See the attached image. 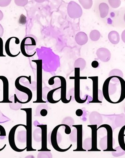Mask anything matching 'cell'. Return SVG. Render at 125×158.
<instances>
[{
    "mask_svg": "<svg viewBox=\"0 0 125 158\" xmlns=\"http://www.w3.org/2000/svg\"><path fill=\"white\" fill-rule=\"evenodd\" d=\"M102 94L110 103L121 102L125 98V80L119 77H108L103 85Z\"/></svg>",
    "mask_w": 125,
    "mask_h": 158,
    "instance_id": "1",
    "label": "cell"
},
{
    "mask_svg": "<svg viewBox=\"0 0 125 158\" xmlns=\"http://www.w3.org/2000/svg\"><path fill=\"white\" fill-rule=\"evenodd\" d=\"M37 65V101L35 102H45L42 99V60H32Z\"/></svg>",
    "mask_w": 125,
    "mask_h": 158,
    "instance_id": "2",
    "label": "cell"
},
{
    "mask_svg": "<svg viewBox=\"0 0 125 158\" xmlns=\"http://www.w3.org/2000/svg\"><path fill=\"white\" fill-rule=\"evenodd\" d=\"M67 12L69 16L72 19H77L82 15V10L81 7L77 3L70 1L67 6Z\"/></svg>",
    "mask_w": 125,
    "mask_h": 158,
    "instance_id": "3",
    "label": "cell"
},
{
    "mask_svg": "<svg viewBox=\"0 0 125 158\" xmlns=\"http://www.w3.org/2000/svg\"><path fill=\"white\" fill-rule=\"evenodd\" d=\"M61 126V125H60L55 127L54 129L49 135V140H50L51 145L58 151H63V150L61 149L58 147V144H60L62 140L61 134L58 131L59 127Z\"/></svg>",
    "mask_w": 125,
    "mask_h": 158,
    "instance_id": "4",
    "label": "cell"
},
{
    "mask_svg": "<svg viewBox=\"0 0 125 158\" xmlns=\"http://www.w3.org/2000/svg\"><path fill=\"white\" fill-rule=\"evenodd\" d=\"M25 110L27 113V126H26V130L27 135V148H28L29 150L31 148V109H22Z\"/></svg>",
    "mask_w": 125,
    "mask_h": 158,
    "instance_id": "5",
    "label": "cell"
},
{
    "mask_svg": "<svg viewBox=\"0 0 125 158\" xmlns=\"http://www.w3.org/2000/svg\"><path fill=\"white\" fill-rule=\"evenodd\" d=\"M80 70L79 68H75V98L76 101L79 103H83L86 101V99L82 100L80 98Z\"/></svg>",
    "mask_w": 125,
    "mask_h": 158,
    "instance_id": "6",
    "label": "cell"
},
{
    "mask_svg": "<svg viewBox=\"0 0 125 158\" xmlns=\"http://www.w3.org/2000/svg\"><path fill=\"white\" fill-rule=\"evenodd\" d=\"M55 78H59L61 82V100L64 103H68L70 101V100H67L66 98V81L65 79V77L62 76H56L53 77H51L49 81H48V84L50 85H53L54 83V79Z\"/></svg>",
    "mask_w": 125,
    "mask_h": 158,
    "instance_id": "7",
    "label": "cell"
},
{
    "mask_svg": "<svg viewBox=\"0 0 125 158\" xmlns=\"http://www.w3.org/2000/svg\"><path fill=\"white\" fill-rule=\"evenodd\" d=\"M30 77H28L22 76H20L18 77V78L16 79L15 81V86L16 88L18 90H19V91H21V92L27 94L28 98L27 101H26V103L29 102L31 100L32 96V92H31V90L30 89L24 86L21 85L20 83H19V80H20V79H21V78H27V79L29 81L30 83H31V78H30Z\"/></svg>",
    "mask_w": 125,
    "mask_h": 158,
    "instance_id": "8",
    "label": "cell"
},
{
    "mask_svg": "<svg viewBox=\"0 0 125 158\" xmlns=\"http://www.w3.org/2000/svg\"><path fill=\"white\" fill-rule=\"evenodd\" d=\"M89 78L93 81V102H101V91L98 89V77H90Z\"/></svg>",
    "mask_w": 125,
    "mask_h": 158,
    "instance_id": "9",
    "label": "cell"
},
{
    "mask_svg": "<svg viewBox=\"0 0 125 158\" xmlns=\"http://www.w3.org/2000/svg\"><path fill=\"white\" fill-rule=\"evenodd\" d=\"M96 54L98 59L103 62H107L111 59V52L106 48H102L98 49L96 51Z\"/></svg>",
    "mask_w": 125,
    "mask_h": 158,
    "instance_id": "10",
    "label": "cell"
},
{
    "mask_svg": "<svg viewBox=\"0 0 125 158\" xmlns=\"http://www.w3.org/2000/svg\"><path fill=\"white\" fill-rule=\"evenodd\" d=\"M0 79L2 81L3 87V100L1 102H12L9 99V82L6 77L0 76Z\"/></svg>",
    "mask_w": 125,
    "mask_h": 158,
    "instance_id": "11",
    "label": "cell"
},
{
    "mask_svg": "<svg viewBox=\"0 0 125 158\" xmlns=\"http://www.w3.org/2000/svg\"><path fill=\"white\" fill-rule=\"evenodd\" d=\"M89 119L91 125H99L102 123V117L97 111L92 112L89 115Z\"/></svg>",
    "mask_w": 125,
    "mask_h": 158,
    "instance_id": "12",
    "label": "cell"
},
{
    "mask_svg": "<svg viewBox=\"0 0 125 158\" xmlns=\"http://www.w3.org/2000/svg\"><path fill=\"white\" fill-rule=\"evenodd\" d=\"M125 125V114L124 113L115 115L113 121V129Z\"/></svg>",
    "mask_w": 125,
    "mask_h": 158,
    "instance_id": "13",
    "label": "cell"
},
{
    "mask_svg": "<svg viewBox=\"0 0 125 158\" xmlns=\"http://www.w3.org/2000/svg\"><path fill=\"white\" fill-rule=\"evenodd\" d=\"M75 41L79 46L85 45L88 41V35L84 32H78L77 33L75 36Z\"/></svg>",
    "mask_w": 125,
    "mask_h": 158,
    "instance_id": "14",
    "label": "cell"
},
{
    "mask_svg": "<svg viewBox=\"0 0 125 158\" xmlns=\"http://www.w3.org/2000/svg\"><path fill=\"white\" fill-rule=\"evenodd\" d=\"M108 38L109 41L114 45L118 44L120 40L119 34L115 31H112L109 32L108 35Z\"/></svg>",
    "mask_w": 125,
    "mask_h": 158,
    "instance_id": "15",
    "label": "cell"
},
{
    "mask_svg": "<svg viewBox=\"0 0 125 158\" xmlns=\"http://www.w3.org/2000/svg\"><path fill=\"white\" fill-rule=\"evenodd\" d=\"M109 6L105 2L100 3L99 6L100 16L102 18H105L107 16L109 12Z\"/></svg>",
    "mask_w": 125,
    "mask_h": 158,
    "instance_id": "16",
    "label": "cell"
},
{
    "mask_svg": "<svg viewBox=\"0 0 125 158\" xmlns=\"http://www.w3.org/2000/svg\"><path fill=\"white\" fill-rule=\"evenodd\" d=\"M19 126V125L15 126L12 128L11 131H10V133H9V141L10 146H11L12 148L14 149L15 151H18V150L17 148L16 147L15 143V135L16 129H17Z\"/></svg>",
    "mask_w": 125,
    "mask_h": 158,
    "instance_id": "17",
    "label": "cell"
},
{
    "mask_svg": "<svg viewBox=\"0 0 125 158\" xmlns=\"http://www.w3.org/2000/svg\"><path fill=\"white\" fill-rule=\"evenodd\" d=\"M40 127L36 128L34 130L33 133V137L34 140L36 142H40L42 141L43 136V130L41 127L39 126Z\"/></svg>",
    "mask_w": 125,
    "mask_h": 158,
    "instance_id": "18",
    "label": "cell"
},
{
    "mask_svg": "<svg viewBox=\"0 0 125 158\" xmlns=\"http://www.w3.org/2000/svg\"><path fill=\"white\" fill-rule=\"evenodd\" d=\"M86 66V61L82 58H78L74 63V66L75 68H79L80 71L84 70Z\"/></svg>",
    "mask_w": 125,
    "mask_h": 158,
    "instance_id": "19",
    "label": "cell"
},
{
    "mask_svg": "<svg viewBox=\"0 0 125 158\" xmlns=\"http://www.w3.org/2000/svg\"><path fill=\"white\" fill-rule=\"evenodd\" d=\"M17 139L20 143H25L27 141V130H21L18 132Z\"/></svg>",
    "mask_w": 125,
    "mask_h": 158,
    "instance_id": "20",
    "label": "cell"
},
{
    "mask_svg": "<svg viewBox=\"0 0 125 158\" xmlns=\"http://www.w3.org/2000/svg\"><path fill=\"white\" fill-rule=\"evenodd\" d=\"M80 4L85 10H90L93 6L92 0H79Z\"/></svg>",
    "mask_w": 125,
    "mask_h": 158,
    "instance_id": "21",
    "label": "cell"
},
{
    "mask_svg": "<svg viewBox=\"0 0 125 158\" xmlns=\"http://www.w3.org/2000/svg\"><path fill=\"white\" fill-rule=\"evenodd\" d=\"M101 37V33L97 30H94L91 31L90 34V38L93 41H97Z\"/></svg>",
    "mask_w": 125,
    "mask_h": 158,
    "instance_id": "22",
    "label": "cell"
},
{
    "mask_svg": "<svg viewBox=\"0 0 125 158\" xmlns=\"http://www.w3.org/2000/svg\"><path fill=\"white\" fill-rule=\"evenodd\" d=\"M15 37H10L6 40V42L5 44V51L6 53L7 54V55L8 56H9V57H15L16 56H18L19 55V53H20V52L18 53V54H16V55H13L12 53L10 52V49H9V47H10V41H11V40L13 38H15Z\"/></svg>",
    "mask_w": 125,
    "mask_h": 158,
    "instance_id": "23",
    "label": "cell"
},
{
    "mask_svg": "<svg viewBox=\"0 0 125 158\" xmlns=\"http://www.w3.org/2000/svg\"><path fill=\"white\" fill-rule=\"evenodd\" d=\"M82 148L85 150H90L92 148V139L91 138L86 139L82 142Z\"/></svg>",
    "mask_w": 125,
    "mask_h": 158,
    "instance_id": "24",
    "label": "cell"
},
{
    "mask_svg": "<svg viewBox=\"0 0 125 158\" xmlns=\"http://www.w3.org/2000/svg\"><path fill=\"white\" fill-rule=\"evenodd\" d=\"M14 97L15 102L13 103L11 102L12 103H9V106H10V109H12V110H19L21 108L22 104L18 102L17 100V97H16V95L15 94L14 95Z\"/></svg>",
    "mask_w": 125,
    "mask_h": 158,
    "instance_id": "25",
    "label": "cell"
},
{
    "mask_svg": "<svg viewBox=\"0 0 125 158\" xmlns=\"http://www.w3.org/2000/svg\"><path fill=\"white\" fill-rule=\"evenodd\" d=\"M108 76H109V77L113 76L119 77H121V78H123L124 75H123V73L122 71L119 70V69H114L111 70L109 72Z\"/></svg>",
    "mask_w": 125,
    "mask_h": 158,
    "instance_id": "26",
    "label": "cell"
},
{
    "mask_svg": "<svg viewBox=\"0 0 125 158\" xmlns=\"http://www.w3.org/2000/svg\"><path fill=\"white\" fill-rule=\"evenodd\" d=\"M60 87L54 89H52V90H50L47 95V99L48 101L50 103H56V102H58V101H56L54 100L53 98V96L54 93L55 91H56L57 89H60Z\"/></svg>",
    "mask_w": 125,
    "mask_h": 158,
    "instance_id": "27",
    "label": "cell"
},
{
    "mask_svg": "<svg viewBox=\"0 0 125 158\" xmlns=\"http://www.w3.org/2000/svg\"><path fill=\"white\" fill-rule=\"evenodd\" d=\"M37 158H52V155L50 151H42L38 153Z\"/></svg>",
    "mask_w": 125,
    "mask_h": 158,
    "instance_id": "28",
    "label": "cell"
},
{
    "mask_svg": "<svg viewBox=\"0 0 125 158\" xmlns=\"http://www.w3.org/2000/svg\"><path fill=\"white\" fill-rule=\"evenodd\" d=\"M112 154L115 157H119L122 156L125 154V151H124L120 147H118L115 148V151H112Z\"/></svg>",
    "mask_w": 125,
    "mask_h": 158,
    "instance_id": "29",
    "label": "cell"
},
{
    "mask_svg": "<svg viewBox=\"0 0 125 158\" xmlns=\"http://www.w3.org/2000/svg\"><path fill=\"white\" fill-rule=\"evenodd\" d=\"M27 38H28V37L25 38L22 40V42H21V45H20V50H21V52H22V54H23V55H24V56L26 57H31L35 55L36 52H35L34 54H32V55H29V54H27L26 51H25V46L26 40Z\"/></svg>",
    "mask_w": 125,
    "mask_h": 158,
    "instance_id": "30",
    "label": "cell"
},
{
    "mask_svg": "<svg viewBox=\"0 0 125 158\" xmlns=\"http://www.w3.org/2000/svg\"><path fill=\"white\" fill-rule=\"evenodd\" d=\"M75 122L74 120L72 117L68 116V117H65L63 120H62V124L64 125H67L70 127L74 124Z\"/></svg>",
    "mask_w": 125,
    "mask_h": 158,
    "instance_id": "31",
    "label": "cell"
},
{
    "mask_svg": "<svg viewBox=\"0 0 125 158\" xmlns=\"http://www.w3.org/2000/svg\"><path fill=\"white\" fill-rule=\"evenodd\" d=\"M100 147L102 150H107L108 149V139L107 136L104 137L100 140Z\"/></svg>",
    "mask_w": 125,
    "mask_h": 158,
    "instance_id": "32",
    "label": "cell"
},
{
    "mask_svg": "<svg viewBox=\"0 0 125 158\" xmlns=\"http://www.w3.org/2000/svg\"><path fill=\"white\" fill-rule=\"evenodd\" d=\"M109 5L113 9H117L121 4V1L120 0H108Z\"/></svg>",
    "mask_w": 125,
    "mask_h": 158,
    "instance_id": "33",
    "label": "cell"
},
{
    "mask_svg": "<svg viewBox=\"0 0 125 158\" xmlns=\"http://www.w3.org/2000/svg\"><path fill=\"white\" fill-rule=\"evenodd\" d=\"M38 109L41 110V111L39 112H40V115L42 116H46L47 114V109L48 107H47V105H44V104H41L38 107Z\"/></svg>",
    "mask_w": 125,
    "mask_h": 158,
    "instance_id": "34",
    "label": "cell"
},
{
    "mask_svg": "<svg viewBox=\"0 0 125 158\" xmlns=\"http://www.w3.org/2000/svg\"><path fill=\"white\" fill-rule=\"evenodd\" d=\"M78 132L76 128H74L70 133L69 139L70 141L73 142H76L77 139Z\"/></svg>",
    "mask_w": 125,
    "mask_h": 158,
    "instance_id": "35",
    "label": "cell"
},
{
    "mask_svg": "<svg viewBox=\"0 0 125 158\" xmlns=\"http://www.w3.org/2000/svg\"><path fill=\"white\" fill-rule=\"evenodd\" d=\"M0 57H5L3 54V42L1 37H0Z\"/></svg>",
    "mask_w": 125,
    "mask_h": 158,
    "instance_id": "36",
    "label": "cell"
},
{
    "mask_svg": "<svg viewBox=\"0 0 125 158\" xmlns=\"http://www.w3.org/2000/svg\"><path fill=\"white\" fill-rule=\"evenodd\" d=\"M15 2L18 6H24L25 5H27V3H28V1H27V0H26V1L15 0Z\"/></svg>",
    "mask_w": 125,
    "mask_h": 158,
    "instance_id": "37",
    "label": "cell"
},
{
    "mask_svg": "<svg viewBox=\"0 0 125 158\" xmlns=\"http://www.w3.org/2000/svg\"><path fill=\"white\" fill-rule=\"evenodd\" d=\"M11 2V0H0V6L1 7H6L9 5Z\"/></svg>",
    "mask_w": 125,
    "mask_h": 158,
    "instance_id": "38",
    "label": "cell"
},
{
    "mask_svg": "<svg viewBox=\"0 0 125 158\" xmlns=\"http://www.w3.org/2000/svg\"><path fill=\"white\" fill-rule=\"evenodd\" d=\"M26 20L27 19H26V16H24L23 15H21L19 18V23L21 24H25L26 23Z\"/></svg>",
    "mask_w": 125,
    "mask_h": 158,
    "instance_id": "39",
    "label": "cell"
},
{
    "mask_svg": "<svg viewBox=\"0 0 125 158\" xmlns=\"http://www.w3.org/2000/svg\"><path fill=\"white\" fill-rule=\"evenodd\" d=\"M99 64L98 61L96 60L93 61L91 63V66L93 68H96L99 66Z\"/></svg>",
    "mask_w": 125,
    "mask_h": 158,
    "instance_id": "40",
    "label": "cell"
},
{
    "mask_svg": "<svg viewBox=\"0 0 125 158\" xmlns=\"http://www.w3.org/2000/svg\"><path fill=\"white\" fill-rule=\"evenodd\" d=\"M65 132L66 134H69L71 133V130H70V127L69 126L65 125Z\"/></svg>",
    "mask_w": 125,
    "mask_h": 158,
    "instance_id": "41",
    "label": "cell"
},
{
    "mask_svg": "<svg viewBox=\"0 0 125 158\" xmlns=\"http://www.w3.org/2000/svg\"><path fill=\"white\" fill-rule=\"evenodd\" d=\"M121 39L123 42L125 43V30H124L121 34Z\"/></svg>",
    "mask_w": 125,
    "mask_h": 158,
    "instance_id": "42",
    "label": "cell"
},
{
    "mask_svg": "<svg viewBox=\"0 0 125 158\" xmlns=\"http://www.w3.org/2000/svg\"><path fill=\"white\" fill-rule=\"evenodd\" d=\"M82 111L80 109H79V110H77V111H76V114L78 116H80L82 115Z\"/></svg>",
    "mask_w": 125,
    "mask_h": 158,
    "instance_id": "43",
    "label": "cell"
},
{
    "mask_svg": "<svg viewBox=\"0 0 125 158\" xmlns=\"http://www.w3.org/2000/svg\"><path fill=\"white\" fill-rule=\"evenodd\" d=\"M4 33V29L3 28L2 26V25L0 24V37L2 36L3 35Z\"/></svg>",
    "mask_w": 125,
    "mask_h": 158,
    "instance_id": "44",
    "label": "cell"
},
{
    "mask_svg": "<svg viewBox=\"0 0 125 158\" xmlns=\"http://www.w3.org/2000/svg\"><path fill=\"white\" fill-rule=\"evenodd\" d=\"M3 18V14L2 12V11L0 10V21L2 20Z\"/></svg>",
    "mask_w": 125,
    "mask_h": 158,
    "instance_id": "45",
    "label": "cell"
},
{
    "mask_svg": "<svg viewBox=\"0 0 125 158\" xmlns=\"http://www.w3.org/2000/svg\"><path fill=\"white\" fill-rule=\"evenodd\" d=\"M25 158H35V157L33 155H27V156H26L25 157Z\"/></svg>",
    "mask_w": 125,
    "mask_h": 158,
    "instance_id": "46",
    "label": "cell"
},
{
    "mask_svg": "<svg viewBox=\"0 0 125 158\" xmlns=\"http://www.w3.org/2000/svg\"><path fill=\"white\" fill-rule=\"evenodd\" d=\"M124 20L125 22V14H124Z\"/></svg>",
    "mask_w": 125,
    "mask_h": 158,
    "instance_id": "47",
    "label": "cell"
},
{
    "mask_svg": "<svg viewBox=\"0 0 125 158\" xmlns=\"http://www.w3.org/2000/svg\"><path fill=\"white\" fill-rule=\"evenodd\" d=\"M124 113H125V108H124Z\"/></svg>",
    "mask_w": 125,
    "mask_h": 158,
    "instance_id": "48",
    "label": "cell"
}]
</instances>
